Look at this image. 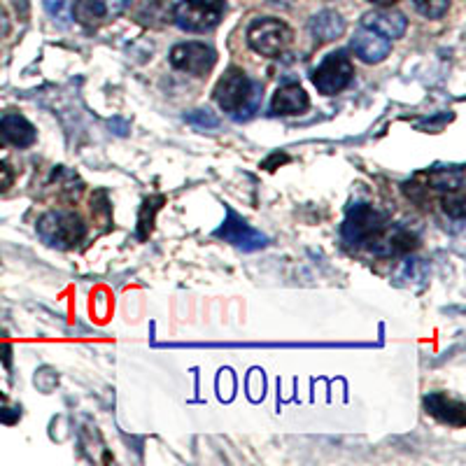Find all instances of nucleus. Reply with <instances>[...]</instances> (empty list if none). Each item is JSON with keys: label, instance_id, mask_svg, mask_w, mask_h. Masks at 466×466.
<instances>
[{"label": "nucleus", "instance_id": "14", "mask_svg": "<svg viewBox=\"0 0 466 466\" xmlns=\"http://www.w3.org/2000/svg\"><path fill=\"white\" fill-rule=\"evenodd\" d=\"M310 101H308V94L299 85H285L276 91L273 96V103H270V110L276 115H301L308 110Z\"/></svg>", "mask_w": 466, "mask_h": 466}, {"label": "nucleus", "instance_id": "19", "mask_svg": "<svg viewBox=\"0 0 466 466\" xmlns=\"http://www.w3.org/2000/svg\"><path fill=\"white\" fill-rule=\"evenodd\" d=\"M12 182H15V170L10 168V164L3 161V164H0V191H5Z\"/></svg>", "mask_w": 466, "mask_h": 466}, {"label": "nucleus", "instance_id": "11", "mask_svg": "<svg viewBox=\"0 0 466 466\" xmlns=\"http://www.w3.org/2000/svg\"><path fill=\"white\" fill-rule=\"evenodd\" d=\"M0 136H3L5 143L15 145V147H31L37 138L35 127L19 112H7L0 119Z\"/></svg>", "mask_w": 466, "mask_h": 466}, {"label": "nucleus", "instance_id": "1", "mask_svg": "<svg viewBox=\"0 0 466 466\" xmlns=\"http://www.w3.org/2000/svg\"><path fill=\"white\" fill-rule=\"evenodd\" d=\"M343 240L355 249H366L376 257L403 255L415 248V236L397 227L371 206H352L343 222Z\"/></svg>", "mask_w": 466, "mask_h": 466}, {"label": "nucleus", "instance_id": "10", "mask_svg": "<svg viewBox=\"0 0 466 466\" xmlns=\"http://www.w3.org/2000/svg\"><path fill=\"white\" fill-rule=\"evenodd\" d=\"M175 5L170 0H138L133 7V19L145 28H166L173 24Z\"/></svg>", "mask_w": 466, "mask_h": 466}, {"label": "nucleus", "instance_id": "17", "mask_svg": "<svg viewBox=\"0 0 466 466\" xmlns=\"http://www.w3.org/2000/svg\"><path fill=\"white\" fill-rule=\"evenodd\" d=\"M415 7L422 12L424 16H430V19H439L448 12L451 7V0H413Z\"/></svg>", "mask_w": 466, "mask_h": 466}, {"label": "nucleus", "instance_id": "4", "mask_svg": "<svg viewBox=\"0 0 466 466\" xmlns=\"http://www.w3.org/2000/svg\"><path fill=\"white\" fill-rule=\"evenodd\" d=\"M224 0H180L173 10V24L187 33H206L218 26Z\"/></svg>", "mask_w": 466, "mask_h": 466}, {"label": "nucleus", "instance_id": "2", "mask_svg": "<svg viewBox=\"0 0 466 466\" xmlns=\"http://www.w3.org/2000/svg\"><path fill=\"white\" fill-rule=\"evenodd\" d=\"M215 101L228 115L257 110L261 101V85L252 82L240 68H228L215 86Z\"/></svg>", "mask_w": 466, "mask_h": 466}, {"label": "nucleus", "instance_id": "21", "mask_svg": "<svg viewBox=\"0 0 466 466\" xmlns=\"http://www.w3.org/2000/svg\"><path fill=\"white\" fill-rule=\"evenodd\" d=\"M7 410H12V408H5V397L0 394V420H3V422H15V418H12V415H5Z\"/></svg>", "mask_w": 466, "mask_h": 466}, {"label": "nucleus", "instance_id": "15", "mask_svg": "<svg viewBox=\"0 0 466 466\" xmlns=\"http://www.w3.org/2000/svg\"><path fill=\"white\" fill-rule=\"evenodd\" d=\"M343 31L345 22L340 19L339 12L334 10H324L310 19V33H313V37L318 43H331V40L343 35Z\"/></svg>", "mask_w": 466, "mask_h": 466}, {"label": "nucleus", "instance_id": "22", "mask_svg": "<svg viewBox=\"0 0 466 466\" xmlns=\"http://www.w3.org/2000/svg\"><path fill=\"white\" fill-rule=\"evenodd\" d=\"M371 3H376V5L387 7V5H394V3H397V0H371Z\"/></svg>", "mask_w": 466, "mask_h": 466}, {"label": "nucleus", "instance_id": "5", "mask_svg": "<svg viewBox=\"0 0 466 466\" xmlns=\"http://www.w3.org/2000/svg\"><path fill=\"white\" fill-rule=\"evenodd\" d=\"M248 43L261 56H280L291 43V31L285 22L264 16L248 28Z\"/></svg>", "mask_w": 466, "mask_h": 466}, {"label": "nucleus", "instance_id": "8", "mask_svg": "<svg viewBox=\"0 0 466 466\" xmlns=\"http://www.w3.org/2000/svg\"><path fill=\"white\" fill-rule=\"evenodd\" d=\"M215 236L227 243L236 245V248L245 249V252H255V249H261L268 245V238L264 233L257 231L252 224L245 222L238 212H233L231 208H227V222L215 231Z\"/></svg>", "mask_w": 466, "mask_h": 466}, {"label": "nucleus", "instance_id": "20", "mask_svg": "<svg viewBox=\"0 0 466 466\" xmlns=\"http://www.w3.org/2000/svg\"><path fill=\"white\" fill-rule=\"evenodd\" d=\"M12 31L10 24V15L5 12V7H0V37H7Z\"/></svg>", "mask_w": 466, "mask_h": 466}, {"label": "nucleus", "instance_id": "3", "mask_svg": "<svg viewBox=\"0 0 466 466\" xmlns=\"http://www.w3.org/2000/svg\"><path fill=\"white\" fill-rule=\"evenodd\" d=\"M37 236L49 248L70 249L82 243V238L86 236V228L75 212L52 210L37 222Z\"/></svg>", "mask_w": 466, "mask_h": 466}, {"label": "nucleus", "instance_id": "13", "mask_svg": "<svg viewBox=\"0 0 466 466\" xmlns=\"http://www.w3.org/2000/svg\"><path fill=\"white\" fill-rule=\"evenodd\" d=\"M361 26L366 28H373L376 33L385 35L387 40H397L406 33V16L397 10H373L369 15H364L361 19Z\"/></svg>", "mask_w": 466, "mask_h": 466}, {"label": "nucleus", "instance_id": "16", "mask_svg": "<svg viewBox=\"0 0 466 466\" xmlns=\"http://www.w3.org/2000/svg\"><path fill=\"white\" fill-rule=\"evenodd\" d=\"M75 22L86 28H98L107 16V7L103 0H75L73 5Z\"/></svg>", "mask_w": 466, "mask_h": 466}, {"label": "nucleus", "instance_id": "7", "mask_svg": "<svg viewBox=\"0 0 466 466\" xmlns=\"http://www.w3.org/2000/svg\"><path fill=\"white\" fill-rule=\"evenodd\" d=\"M170 64L182 73L206 77L218 64V54L203 43H182L175 45L173 52H170Z\"/></svg>", "mask_w": 466, "mask_h": 466}, {"label": "nucleus", "instance_id": "9", "mask_svg": "<svg viewBox=\"0 0 466 466\" xmlns=\"http://www.w3.org/2000/svg\"><path fill=\"white\" fill-rule=\"evenodd\" d=\"M352 49L364 64H380L392 49V40H387L385 35L376 33L373 28L361 26L352 37Z\"/></svg>", "mask_w": 466, "mask_h": 466}, {"label": "nucleus", "instance_id": "23", "mask_svg": "<svg viewBox=\"0 0 466 466\" xmlns=\"http://www.w3.org/2000/svg\"><path fill=\"white\" fill-rule=\"evenodd\" d=\"M3 143H5V140H3V136H0V147H3Z\"/></svg>", "mask_w": 466, "mask_h": 466}, {"label": "nucleus", "instance_id": "6", "mask_svg": "<svg viewBox=\"0 0 466 466\" xmlns=\"http://www.w3.org/2000/svg\"><path fill=\"white\" fill-rule=\"evenodd\" d=\"M355 77V66L343 52L329 54L313 75V82L319 94L336 96L345 89Z\"/></svg>", "mask_w": 466, "mask_h": 466}, {"label": "nucleus", "instance_id": "12", "mask_svg": "<svg viewBox=\"0 0 466 466\" xmlns=\"http://www.w3.org/2000/svg\"><path fill=\"white\" fill-rule=\"evenodd\" d=\"M424 408H427V413L434 415L436 420L445 424H452V427H464L466 422V406L457 399L445 397V394H430V397L424 399Z\"/></svg>", "mask_w": 466, "mask_h": 466}, {"label": "nucleus", "instance_id": "18", "mask_svg": "<svg viewBox=\"0 0 466 466\" xmlns=\"http://www.w3.org/2000/svg\"><path fill=\"white\" fill-rule=\"evenodd\" d=\"M187 119H189L191 124H197V127H210V128H215L218 127V116H212L210 112L208 110H197L194 112V115H189L187 116Z\"/></svg>", "mask_w": 466, "mask_h": 466}]
</instances>
